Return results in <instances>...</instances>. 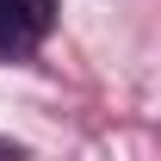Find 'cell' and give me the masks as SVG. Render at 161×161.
I'll return each instance as SVG.
<instances>
[{"label":"cell","mask_w":161,"mask_h":161,"mask_svg":"<svg viewBox=\"0 0 161 161\" xmlns=\"http://www.w3.org/2000/svg\"><path fill=\"white\" fill-rule=\"evenodd\" d=\"M62 0H0V56H31L56 31Z\"/></svg>","instance_id":"cell-1"},{"label":"cell","mask_w":161,"mask_h":161,"mask_svg":"<svg viewBox=\"0 0 161 161\" xmlns=\"http://www.w3.org/2000/svg\"><path fill=\"white\" fill-rule=\"evenodd\" d=\"M0 155H13V161H19V155H25V149H19V142H6V136H0Z\"/></svg>","instance_id":"cell-2"}]
</instances>
